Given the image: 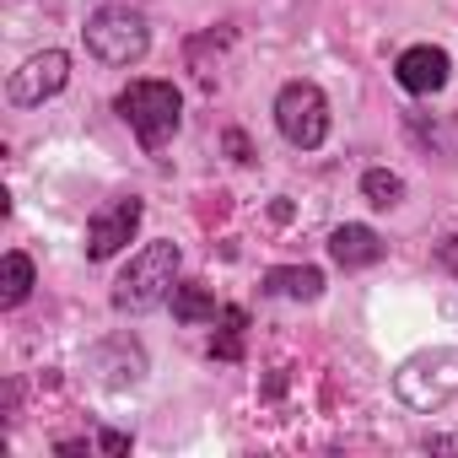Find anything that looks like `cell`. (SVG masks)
Masks as SVG:
<instances>
[{"label":"cell","instance_id":"1","mask_svg":"<svg viewBox=\"0 0 458 458\" xmlns=\"http://www.w3.org/2000/svg\"><path fill=\"white\" fill-rule=\"evenodd\" d=\"M178 286V249L173 243H146L114 281V308L119 313H151L173 297Z\"/></svg>","mask_w":458,"mask_h":458},{"label":"cell","instance_id":"2","mask_svg":"<svg viewBox=\"0 0 458 458\" xmlns=\"http://www.w3.org/2000/svg\"><path fill=\"white\" fill-rule=\"evenodd\" d=\"M119 114L124 124L135 130V140L146 151H162L173 135H178V119H183V98L173 81H130L119 92Z\"/></svg>","mask_w":458,"mask_h":458},{"label":"cell","instance_id":"3","mask_svg":"<svg viewBox=\"0 0 458 458\" xmlns=\"http://www.w3.org/2000/svg\"><path fill=\"white\" fill-rule=\"evenodd\" d=\"M394 394L410 410H437V404L458 399V345H437V351L410 356L394 372Z\"/></svg>","mask_w":458,"mask_h":458},{"label":"cell","instance_id":"4","mask_svg":"<svg viewBox=\"0 0 458 458\" xmlns=\"http://www.w3.org/2000/svg\"><path fill=\"white\" fill-rule=\"evenodd\" d=\"M87 49L103 65H135L151 49V28L135 6H98L87 17Z\"/></svg>","mask_w":458,"mask_h":458},{"label":"cell","instance_id":"5","mask_svg":"<svg viewBox=\"0 0 458 458\" xmlns=\"http://www.w3.org/2000/svg\"><path fill=\"white\" fill-rule=\"evenodd\" d=\"M276 124L302 151L324 146V135H329V103H324V92L313 81H286L281 98H276Z\"/></svg>","mask_w":458,"mask_h":458},{"label":"cell","instance_id":"6","mask_svg":"<svg viewBox=\"0 0 458 458\" xmlns=\"http://www.w3.org/2000/svg\"><path fill=\"white\" fill-rule=\"evenodd\" d=\"M65 81H71V55H65V49H44V55H33L22 71H12L6 98H12L17 108H38V103L60 98Z\"/></svg>","mask_w":458,"mask_h":458},{"label":"cell","instance_id":"7","mask_svg":"<svg viewBox=\"0 0 458 458\" xmlns=\"http://www.w3.org/2000/svg\"><path fill=\"white\" fill-rule=\"evenodd\" d=\"M135 226H140V199H130V194L108 199V205L87 221V259H114V254L135 238Z\"/></svg>","mask_w":458,"mask_h":458},{"label":"cell","instance_id":"8","mask_svg":"<svg viewBox=\"0 0 458 458\" xmlns=\"http://www.w3.org/2000/svg\"><path fill=\"white\" fill-rule=\"evenodd\" d=\"M394 71H399V87H404V92H415V98H431V92H442V87H447V55H442V49H431V44L404 49Z\"/></svg>","mask_w":458,"mask_h":458},{"label":"cell","instance_id":"9","mask_svg":"<svg viewBox=\"0 0 458 458\" xmlns=\"http://www.w3.org/2000/svg\"><path fill=\"white\" fill-rule=\"evenodd\" d=\"M329 254H335L340 270H367V265L383 259V238L372 233V226H361V221H345V226L329 233Z\"/></svg>","mask_w":458,"mask_h":458},{"label":"cell","instance_id":"10","mask_svg":"<svg viewBox=\"0 0 458 458\" xmlns=\"http://www.w3.org/2000/svg\"><path fill=\"white\" fill-rule=\"evenodd\" d=\"M270 297H292V302H318L324 297V276L313 265H292V270H270L265 276Z\"/></svg>","mask_w":458,"mask_h":458},{"label":"cell","instance_id":"11","mask_svg":"<svg viewBox=\"0 0 458 458\" xmlns=\"http://www.w3.org/2000/svg\"><path fill=\"white\" fill-rule=\"evenodd\" d=\"M173 313H178L183 324H205V318H221V308H216L210 286H199V281H183V286H173Z\"/></svg>","mask_w":458,"mask_h":458},{"label":"cell","instance_id":"12","mask_svg":"<svg viewBox=\"0 0 458 458\" xmlns=\"http://www.w3.org/2000/svg\"><path fill=\"white\" fill-rule=\"evenodd\" d=\"M28 292H33V259L6 254V265H0V302L17 308V302H28Z\"/></svg>","mask_w":458,"mask_h":458},{"label":"cell","instance_id":"13","mask_svg":"<svg viewBox=\"0 0 458 458\" xmlns=\"http://www.w3.org/2000/svg\"><path fill=\"white\" fill-rule=\"evenodd\" d=\"M361 194H367V205L388 210V205H399V199H404V178H399V173H388V167H372V173L361 178Z\"/></svg>","mask_w":458,"mask_h":458},{"label":"cell","instance_id":"14","mask_svg":"<svg viewBox=\"0 0 458 458\" xmlns=\"http://www.w3.org/2000/svg\"><path fill=\"white\" fill-rule=\"evenodd\" d=\"M98 447H103V453H130V437H124V431H103Z\"/></svg>","mask_w":458,"mask_h":458},{"label":"cell","instance_id":"15","mask_svg":"<svg viewBox=\"0 0 458 458\" xmlns=\"http://www.w3.org/2000/svg\"><path fill=\"white\" fill-rule=\"evenodd\" d=\"M226 151H233V157H238V162H249V140H243V135H238V130H233V135H226Z\"/></svg>","mask_w":458,"mask_h":458},{"label":"cell","instance_id":"16","mask_svg":"<svg viewBox=\"0 0 458 458\" xmlns=\"http://www.w3.org/2000/svg\"><path fill=\"white\" fill-rule=\"evenodd\" d=\"M442 265L458 276V238H447V243H442Z\"/></svg>","mask_w":458,"mask_h":458}]
</instances>
